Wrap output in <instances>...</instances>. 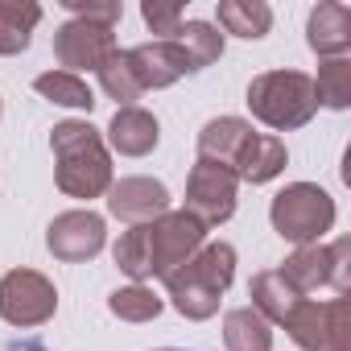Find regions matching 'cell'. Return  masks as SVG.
<instances>
[{
  "mask_svg": "<svg viewBox=\"0 0 351 351\" xmlns=\"http://www.w3.org/2000/svg\"><path fill=\"white\" fill-rule=\"evenodd\" d=\"M54 149V178L71 199H99L112 191V157L104 136L87 120H62L50 132Z\"/></svg>",
  "mask_w": 351,
  "mask_h": 351,
  "instance_id": "1",
  "label": "cell"
},
{
  "mask_svg": "<svg viewBox=\"0 0 351 351\" xmlns=\"http://www.w3.org/2000/svg\"><path fill=\"white\" fill-rule=\"evenodd\" d=\"M232 277H236V248L215 240V244H203L182 269H173L161 281H165V293H169L173 310L182 318L203 322L219 310V298L228 293Z\"/></svg>",
  "mask_w": 351,
  "mask_h": 351,
  "instance_id": "2",
  "label": "cell"
},
{
  "mask_svg": "<svg viewBox=\"0 0 351 351\" xmlns=\"http://www.w3.org/2000/svg\"><path fill=\"white\" fill-rule=\"evenodd\" d=\"M248 108L261 124H269L277 132L302 128L318 112L314 79L302 71H265L248 83Z\"/></svg>",
  "mask_w": 351,
  "mask_h": 351,
  "instance_id": "3",
  "label": "cell"
},
{
  "mask_svg": "<svg viewBox=\"0 0 351 351\" xmlns=\"http://www.w3.org/2000/svg\"><path fill=\"white\" fill-rule=\"evenodd\" d=\"M269 219H273V232L289 244H318L330 228H335V199L314 186V182H293L285 186L273 207H269Z\"/></svg>",
  "mask_w": 351,
  "mask_h": 351,
  "instance_id": "4",
  "label": "cell"
},
{
  "mask_svg": "<svg viewBox=\"0 0 351 351\" xmlns=\"http://www.w3.org/2000/svg\"><path fill=\"white\" fill-rule=\"evenodd\" d=\"M281 326L302 351H351V302L347 298H330V302L302 298Z\"/></svg>",
  "mask_w": 351,
  "mask_h": 351,
  "instance_id": "5",
  "label": "cell"
},
{
  "mask_svg": "<svg viewBox=\"0 0 351 351\" xmlns=\"http://www.w3.org/2000/svg\"><path fill=\"white\" fill-rule=\"evenodd\" d=\"M351 244L347 240H335V244H302L277 273L298 289V293H314L322 285H330L339 298L351 289Z\"/></svg>",
  "mask_w": 351,
  "mask_h": 351,
  "instance_id": "6",
  "label": "cell"
},
{
  "mask_svg": "<svg viewBox=\"0 0 351 351\" xmlns=\"http://www.w3.org/2000/svg\"><path fill=\"white\" fill-rule=\"evenodd\" d=\"M145 236H149L153 277H169L173 269H182L207 244V228L195 215H186V211H165V215H157L153 223H145Z\"/></svg>",
  "mask_w": 351,
  "mask_h": 351,
  "instance_id": "7",
  "label": "cell"
},
{
  "mask_svg": "<svg viewBox=\"0 0 351 351\" xmlns=\"http://www.w3.org/2000/svg\"><path fill=\"white\" fill-rule=\"evenodd\" d=\"M236 186H240V178L228 165L199 157L186 178V215H195L203 228L228 223L236 215Z\"/></svg>",
  "mask_w": 351,
  "mask_h": 351,
  "instance_id": "8",
  "label": "cell"
},
{
  "mask_svg": "<svg viewBox=\"0 0 351 351\" xmlns=\"http://www.w3.org/2000/svg\"><path fill=\"white\" fill-rule=\"evenodd\" d=\"M58 310V289L34 269H13L0 277V318L13 326H42Z\"/></svg>",
  "mask_w": 351,
  "mask_h": 351,
  "instance_id": "9",
  "label": "cell"
},
{
  "mask_svg": "<svg viewBox=\"0 0 351 351\" xmlns=\"http://www.w3.org/2000/svg\"><path fill=\"white\" fill-rule=\"evenodd\" d=\"M116 25H104V21H87V17H71L58 34H54V58L62 66L75 71H95L112 50H116Z\"/></svg>",
  "mask_w": 351,
  "mask_h": 351,
  "instance_id": "10",
  "label": "cell"
},
{
  "mask_svg": "<svg viewBox=\"0 0 351 351\" xmlns=\"http://www.w3.org/2000/svg\"><path fill=\"white\" fill-rule=\"evenodd\" d=\"M104 244H108V228H104V215H95V211H66L46 232V248L66 265L99 256Z\"/></svg>",
  "mask_w": 351,
  "mask_h": 351,
  "instance_id": "11",
  "label": "cell"
},
{
  "mask_svg": "<svg viewBox=\"0 0 351 351\" xmlns=\"http://www.w3.org/2000/svg\"><path fill=\"white\" fill-rule=\"evenodd\" d=\"M128 66H132V79L141 91H157V87H169L178 83L182 75H191V62L186 54L178 50V42H145V46H132L124 50Z\"/></svg>",
  "mask_w": 351,
  "mask_h": 351,
  "instance_id": "12",
  "label": "cell"
},
{
  "mask_svg": "<svg viewBox=\"0 0 351 351\" xmlns=\"http://www.w3.org/2000/svg\"><path fill=\"white\" fill-rule=\"evenodd\" d=\"M108 211L124 223H153L169 211V191L157 178H120L108 191Z\"/></svg>",
  "mask_w": 351,
  "mask_h": 351,
  "instance_id": "13",
  "label": "cell"
},
{
  "mask_svg": "<svg viewBox=\"0 0 351 351\" xmlns=\"http://www.w3.org/2000/svg\"><path fill=\"white\" fill-rule=\"evenodd\" d=\"M285 161H289V153H285V141H281V136L252 132V136L244 141V149L236 153V161H232V173H236L240 182L265 186V182H273L277 173L285 169Z\"/></svg>",
  "mask_w": 351,
  "mask_h": 351,
  "instance_id": "14",
  "label": "cell"
},
{
  "mask_svg": "<svg viewBox=\"0 0 351 351\" xmlns=\"http://www.w3.org/2000/svg\"><path fill=\"white\" fill-rule=\"evenodd\" d=\"M306 42L318 58H343L351 50V9L339 0L318 5L306 21Z\"/></svg>",
  "mask_w": 351,
  "mask_h": 351,
  "instance_id": "15",
  "label": "cell"
},
{
  "mask_svg": "<svg viewBox=\"0 0 351 351\" xmlns=\"http://www.w3.org/2000/svg\"><path fill=\"white\" fill-rule=\"evenodd\" d=\"M108 141L116 153L124 157H145L157 149L161 141V128H157V116H149L145 108H116L112 124H108Z\"/></svg>",
  "mask_w": 351,
  "mask_h": 351,
  "instance_id": "16",
  "label": "cell"
},
{
  "mask_svg": "<svg viewBox=\"0 0 351 351\" xmlns=\"http://www.w3.org/2000/svg\"><path fill=\"white\" fill-rule=\"evenodd\" d=\"M252 136V124L240 120V116H219V120H207L203 132H199V157L207 161H219L232 169L236 153L244 149V141Z\"/></svg>",
  "mask_w": 351,
  "mask_h": 351,
  "instance_id": "17",
  "label": "cell"
},
{
  "mask_svg": "<svg viewBox=\"0 0 351 351\" xmlns=\"http://www.w3.org/2000/svg\"><path fill=\"white\" fill-rule=\"evenodd\" d=\"M248 293H252V310L273 326V322H285L289 318V310L302 302V293L277 273V269H269V273H256L252 277V285H248Z\"/></svg>",
  "mask_w": 351,
  "mask_h": 351,
  "instance_id": "18",
  "label": "cell"
},
{
  "mask_svg": "<svg viewBox=\"0 0 351 351\" xmlns=\"http://www.w3.org/2000/svg\"><path fill=\"white\" fill-rule=\"evenodd\" d=\"M42 21V5L34 0H0V54H21Z\"/></svg>",
  "mask_w": 351,
  "mask_h": 351,
  "instance_id": "19",
  "label": "cell"
},
{
  "mask_svg": "<svg viewBox=\"0 0 351 351\" xmlns=\"http://www.w3.org/2000/svg\"><path fill=\"white\" fill-rule=\"evenodd\" d=\"M223 343L228 351H273V326L252 306H240L223 318Z\"/></svg>",
  "mask_w": 351,
  "mask_h": 351,
  "instance_id": "20",
  "label": "cell"
},
{
  "mask_svg": "<svg viewBox=\"0 0 351 351\" xmlns=\"http://www.w3.org/2000/svg\"><path fill=\"white\" fill-rule=\"evenodd\" d=\"M169 42H178V50L186 54L191 75H199L203 66H211V62L223 54V34H219L211 21H182V29L173 34Z\"/></svg>",
  "mask_w": 351,
  "mask_h": 351,
  "instance_id": "21",
  "label": "cell"
},
{
  "mask_svg": "<svg viewBox=\"0 0 351 351\" xmlns=\"http://www.w3.org/2000/svg\"><path fill=\"white\" fill-rule=\"evenodd\" d=\"M219 25L236 38H265L273 25V9L265 0H219Z\"/></svg>",
  "mask_w": 351,
  "mask_h": 351,
  "instance_id": "22",
  "label": "cell"
},
{
  "mask_svg": "<svg viewBox=\"0 0 351 351\" xmlns=\"http://www.w3.org/2000/svg\"><path fill=\"white\" fill-rule=\"evenodd\" d=\"M34 87H38V95H46V99H54L62 108H79V112H91L95 108L91 87L79 75H71V71H46V75L34 79Z\"/></svg>",
  "mask_w": 351,
  "mask_h": 351,
  "instance_id": "23",
  "label": "cell"
},
{
  "mask_svg": "<svg viewBox=\"0 0 351 351\" xmlns=\"http://www.w3.org/2000/svg\"><path fill=\"white\" fill-rule=\"evenodd\" d=\"M95 75H99V87L108 91V99H116L120 108H136V99L145 95V91L136 87V79H132V66H128L124 50H112V54L95 66Z\"/></svg>",
  "mask_w": 351,
  "mask_h": 351,
  "instance_id": "24",
  "label": "cell"
},
{
  "mask_svg": "<svg viewBox=\"0 0 351 351\" xmlns=\"http://www.w3.org/2000/svg\"><path fill=\"white\" fill-rule=\"evenodd\" d=\"M314 99L343 112L351 104V62L347 58H322L318 79H314Z\"/></svg>",
  "mask_w": 351,
  "mask_h": 351,
  "instance_id": "25",
  "label": "cell"
},
{
  "mask_svg": "<svg viewBox=\"0 0 351 351\" xmlns=\"http://www.w3.org/2000/svg\"><path fill=\"white\" fill-rule=\"evenodd\" d=\"M108 310L116 314V318H124V322H153L157 314H161V298L149 289V285H124V289H116L112 298H108Z\"/></svg>",
  "mask_w": 351,
  "mask_h": 351,
  "instance_id": "26",
  "label": "cell"
},
{
  "mask_svg": "<svg viewBox=\"0 0 351 351\" xmlns=\"http://www.w3.org/2000/svg\"><path fill=\"white\" fill-rule=\"evenodd\" d=\"M141 17L153 34H161V42H169L173 34L182 29V5H161V0H145Z\"/></svg>",
  "mask_w": 351,
  "mask_h": 351,
  "instance_id": "27",
  "label": "cell"
},
{
  "mask_svg": "<svg viewBox=\"0 0 351 351\" xmlns=\"http://www.w3.org/2000/svg\"><path fill=\"white\" fill-rule=\"evenodd\" d=\"M71 17H87V21H104V25H116L124 17L120 5H87V0H62Z\"/></svg>",
  "mask_w": 351,
  "mask_h": 351,
  "instance_id": "28",
  "label": "cell"
},
{
  "mask_svg": "<svg viewBox=\"0 0 351 351\" xmlns=\"http://www.w3.org/2000/svg\"><path fill=\"white\" fill-rule=\"evenodd\" d=\"M9 351H50V347H42L38 339H25V343H13Z\"/></svg>",
  "mask_w": 351,
  "mask_h": 351,
  "instance_id": "29",
  "label": "cell"
},
{
  "mask_svg": "<svg viewBox=\"0 0 351 351\" xmlns=\"http://www.w3.org/2000/svg\"><path fill=\"white\" fill-rule=\"evenodd\" d=\"M161 351H178V347H161Z\"/></svg>",
  "mask_w": 351,
  "mask_h": 351,
  "instance_id": "30",
  "label": "cell"
}]
</instances>
